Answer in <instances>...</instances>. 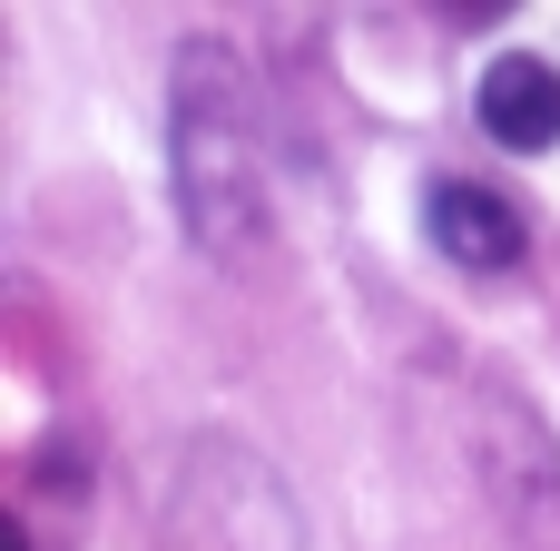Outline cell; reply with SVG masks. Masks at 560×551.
<instances>
[{"label":"cell","mask_w":560,"mask_h":551,"mask_svg":"<svg viewBox=\"0 0 560 551\" xmlns=\"http://www.w3.org/2000/svg\"><path fill=\"white\" fill-rule=\"evenodd\" d=\"M167 148H177V207H187V237L207 256H246L266 237V158H256V99H246V69L226 49H187L177 59V118H167Z\"/></svg>","instance_id":"6da1fadb"},{"label":"cell","mask_w":560,"mask_h":551,"mask_svg":"<svg viewBox=\"0 0 560 551\" xmlns=\"http://www.w3.org/2000/svg\"><path fill=\"white\" fill-rule=\"evenodd\" d=\"M423 227H433V246L453 256V266H522V207L502 197V187H482V177H443L433 187V207H423Z\"/></svg>","instance_id":"7a4b0ae2"},{"label":"cell","mask_w":560,"mask_h":551,"mask_svg":"<svg viewBox=\"0 0 560 551\" xmlns=\"http://www.w3.org/2000/svg\"><path fill=\"white\" fill-rule=\"evenodd\" d=\"M482 128L502 138V148H551L560 138V69L551 59H532V49H502L492 69H482Z\"/></svg>","instance_id":"3957f363"}]
</instances>
